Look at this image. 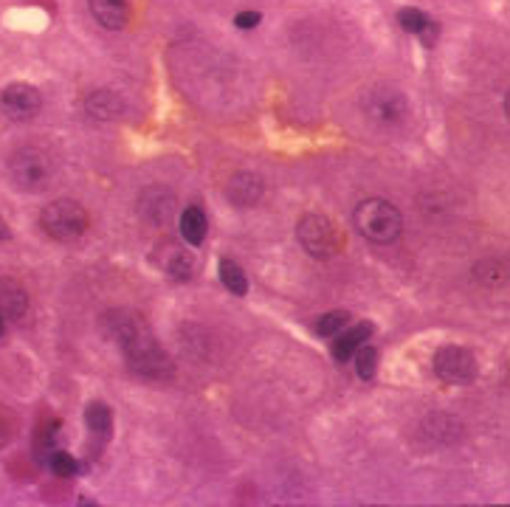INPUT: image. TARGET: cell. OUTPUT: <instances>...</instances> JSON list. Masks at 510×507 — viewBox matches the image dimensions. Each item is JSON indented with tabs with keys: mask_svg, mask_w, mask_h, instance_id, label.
Wrapping results in <instances>:
<instances>
[{
	"mask_svg": "<svg viewBox=\"0 0 510 507\" xmlns=\"http://www.w3.org/2000/svg\"><path fill=\"white\" fill-rule=\"evenodd\" d=\"M107 330L116 338V344L121 347L124 361L133 372L152 377V380L173 377V372H175L173 361H169V355L158 344V338L147 330V324L141 319H136L133 313H110Z\"/></svg>",
	"mask_w": 510,
	"mask_h": 507,
	"instance_id": "obj_1",
	"label": "cell"
},
{
	"mask_svg": "<svg viewBox=\"0 0 510 507\" xmlns=\"http://www.w3.org/2000/svg\"><path fill=\"white\" fill-rule=\"evenodd\" d=\"M353 223L369 242H392L401 237V229H403L401 211L380 197H369L358 203V208L353 211Z\"/></svg>",
	"mask_w": 510,
	"mask_h": 507,
	"instance_id": "obj_2",
	"label": "cell"
},
{
	"mask_svg": "<svg viewBox=\"0 0 510 507\" xmlns=\"http://www.w3.org/2000/svg\"><path fill=\"white\" fill-rule=\"evenodd\" d=\"M51 175H54V161L46 150H39V147H23L9 161V178L23 192L46 189Z\"/></svg>",
	"mask_w": 510,
	"mask_h": 507,
	"instance_id": "obj_3",
	"label": "cell"
},
{
	"mask_svg": "<svg viewBox=\"0 0 510 507\" xmlns=\"http://www.w3.org/2000/svg\"><path fill=\"white\" fill-rule=\"evenodd\" d=\"M364 113L378 127H398L409 116V99L392 84H375L364 94Z\"/></svg>",
	"mask_w": 510,
	"mask_h": 507,
	"instance_id": "obj_4",
	"label": "cell"
},
{
	"mask_svg": "<svg viewBox=\"0 0 510 507\" xmlns=\"http://www.w3.org/2000/svg\"><path fill=\"white\" fill-rule=\"evenodd\" d=\"M39 223L49 237L68 242V240H76L85 234V229H88V215H85V208L76 200H54L42 208Z\"/></svg>",
	"mask_w": 510,
	"mask_h": 507,
	"instance_id": "obj_5",
	"label": "cell"
},
{
	"mask_svg": "<svg viewBox=\"0 0 510 507\" xmlns=\"http://www.w3.org/2000/svg\"><path fill=\"white\" fill-rule=\"evenodd\" d=\"M434 372L440 380H446V384L465 386L477 377V355L465 347H457V344L440 347L434 355Z\"/></svg>",
	"mask_w": 510,
	"mask_h": 507,
	"instance_id": "obj_6",
	"label": "cell"
},
{
	"mask_svg": "<svg viewBox=\"0 0 510 507\" xmlns=\"http://www.w3.org/2000/svg\"><path fill=\"white\" fill-rule=\"evenodd\" d=\"M299 242L302 248L310 254V257H319V260H330L333 254L338 251V234L333 229V223L322 215H305L299 220Z\"/></svg>",
	"mask_w": 510,
	"mask_h": 507,
	"instance_id": "obj_7",
	"label": "cell"
},
{
	"mask_svg": "<svg viewBox=\"0 0 510 507\" xmlns=\"http://www.w3.org/2000/svg\"><path fill=\"white\" fill-rule=\"evenodd\" d=\"M0 105H3V110L17 118V121H26V118H34L39 113V91L34 88V84H26V82H15L9 84V88L3 91V96H0Z\"/></svg>",
	"mask_w": 510,
	"mask_h": 507,
	"instance_id": "obj_8",
	"label": "cell"
},
{
	"mask_svg": "<svg viewBox=\"0 0 510 507\" xmlns=\"http://www.w3.org/2000/svg\"><path fill=\"white\" fill-rule=\"evenodd\" d=\"M155 263L161 265V271H164L166 276H173V279H178V282H186V279H192V274H195V260H192V254H189L186 248H178V245H161Z\"/></svg>",
	"mask_w": 510,
	"mask_h": 507,
	"instance_id": "obj_9",
	"label": "cell"
},
{
	"mask_svg": "<svg viewBox=\"0 0 510 507\" xmlns=\"http://www.w3.org/2000/svg\"><path fill=\"white\" fill-rule=\"evenodd\" d=\"M28 310V293L17 279H0V316L3 319H23Z\"/></svg>",
	"mask_w": 510,
	"mask_h": 507,
	"instance_id": "obj_10",
	"label": "cell"
},
{
	"mask_svg": "<svg viewBox=\"0 0 510 507\" xmlns=\"http://www.w3.org/2000/svg\"><path fill=\"white\" fill-rule=\"evenodd\" d=\"M369 335H372V324H369V321H361V324H355L353 330H344V332H335V335H333V355H335L338 361H350L353 353H355L361 344H367Z\"/></svg>",
	"mask_w": 510,
	"mask_h": 507,
	"instance_id": "obj_11",
	"label": "cell"
},
{
	"mask_svg": "<svg viewBox=\"0 0 510 507\" xmlns=\"http://www.w3.org/2000/svg\"><path fill=\"white\" fill-rule=\"evenodd\" d=\"M88 3H91V12H94V17H96L99 26H105L110 31L124 28L127 15H130V9H127V0H88Z\"/></svg>",
	"mask_w": 510,
	"mask_h": 507,
	"instance_id": "obj_12",
	"label": "cell"
},
{
	"mask_svg": "<svg viewBox=\"0 0 510 507\" xmlns=\"http://www.w3.org/2000/svg\"><path fill=\"white\" fill-rule=\"evenodd\" d=\"M263 197V181L251 172H243V175H234L231 184H229V200L237 203V206H254Z\"/></svg>",
	"mask_w": 510,
	"mask_h": 507,
	"instance_id": "obj_13",
	"label": "cell"
},
{
	"mask_svg": "<svg viewBox=\"0 0 510 507\" xmlns=\"http://www.w3.org/2000/svg\"><path fill=\"white\" fill-rule=\"evenodd\" d=\"M173 195H166L164 189H150L144 197H141V215L152 223H166L173 217Z\"/></svg>",
	"mask_w": 510,
	"mask_h": 507,
	"instance_id": "obj_14",
	"label": "cell"
},
{
	"mask_svg": "<svg viewBox=\"0 0 510 507\" xmlns=\"http://www.w3.org/2000/svg\"><path fill=\"white\" fill-rule=\"evenodd\" d=\"M181 234L189 245H200L209 234V217L200 206H189L181 215Z\"/></svg>",
	"mask_w": 510,
	"mask_h": 507,
	"instance_id": "obj_15",
	"label": "cell"
},
{
	"mask_svg": "<svg viewBox=\"0 0 510 507\" xmlns=\"http://www.w3.org/2000/svg\"><path fill=\"white\" fill-rule=\"evenodd\" d=\"M85 426L91 429L96 440H107L113 432V411L105 403H91L85 409Z\"/></svg>",
	"mask_w": 510,
	"mask_h": 507,
	"instance_id": "obj_16",
	"label": "cell"
},
{
	"mask_svg": "<svg viewBox=\"0 0 510 507\" xmlns=\"http://www.w3.org/2000/svg\"><path fill=\"white\" fill-rule=\"evenodd\" d=\"M85 107H88L91 116H96V118H113V116L121 113V102L110 91H94L88 99H85Z\"/></svg>",
	"mask_w": 510,
	"mask_h": 507,
	"instance_id": "obj_17",
	"label": "cell"
},
{
	"mask_svg": "<svg viewBox=\"0 0 510 507\" xmlns=\"http://www.w3.org/2000/svg\"><path fill=\"white\" fill-rule=\"evenodd\" d=\"M218 271H220V279H223V285L234 293V296H245L248 293V276H245V271L234 263V260H229V257H223L220 263H218Z\"/></svg>",
	"mask_w": 510,
	"mask_h": 507,
	"instance_id": "obj_18",
	"label": "cell"
},
{
	"mask_svg": "<svg viewBox=\"0 0 510 507\" xmlns=\"http://www.w3.org/2000/svg\"><path fill=\"white\" fill-rule=\"evenodd\" d=\"M353 358H355V369H358V375H361L364 380H372V377H375V372H378V350H375V347L361 344V347L353 353Z\"/></svg>",
	"mask_w": 510,
	"mask_h": 507,
	"instance_id": "obj_19",
	"label": "cell"
},
{
	"mask_svg": "<svg viewBox=\"0 0 510 507\" xmlns=\"http://www.w3.org/2000/svg\"><path fill=\"white\" fill-rule=\"evenodd\" d=\"M49 465H51V471L57 477H76V471H79V462L68 451H62V448H54L49 454Z\"/></svg>",
	"mask_w": 510,
	"mask_h": 507,
	"instance_id": "obj_20",
	"label": "cell"
},
{
	"mask_svg": "<svg viewBox=\"0 0 510 507\" xmlns=\"http://www.w3.org/2000/svg\"><path fill=\"white\" fill-rule=\"evenodd\" d=\"M347 321H350V313H347V310H333V313H324V316L319 319L316 330H319V335L333 338L335 332H342V330H344V324H347Z\"/></svg>",
	"mask_w": 510,
	"mask_h": 507,
	"instance_id": "obj_21",
	"label": "cell"
},
{
	"mask_svg": "<svg viewBox=\"0 0 510 507\" xmlns=\"http://www.w3.org/2000/svg\"><path fill=\"white\" fill-rule=\"evenodd\" d=\"M398 23H401L406 31H412V34H420V31L426 28L432 20H429L426 15H423L420 9H401V12H398Z\"/></svg>",
	"mask_w": 510,
	"mask_h": 507,
	"instance_id": "obj_22",
	"label": "cell"
},
{
	"mask_svg": "<svg viewBox=\"0 0 510 507\" xmlns=\"http://www.w3.org/2000/svg\"><path fill=\"white\" fill-rule=\"evenodd\" d=\"M12 434H15V417L6 409H0V448L12 440Z\"/></svg>",
	"mask_w": 510,
	"mask_h": 507,
	"instance_id": "obj_23",
	"label": "cell"
},
{
	"mask_svg": "<svg viewBox=\"0 0 510 507\" xmlns=\"http://www.w3.org/2000/svg\"><path fill=\"white\" fill-rule=\"evenodd\" d=\"M234 23H237V28H254V26L260 23V15L257 12H240L234 17Z\"/></svg>",
	"mask_w": 510,
	"mask_h": 507,
	"instance_id": "obj_24",
	"label": "cell"
},
{
	"mask_svg": "<svg viewBox=\"0 0 510 507\" xmlns=\"http://www.w3.org/2000/svg\"><path fill=\"white\" fill-rule=\"evenodd\" d=\"M6 237H9V229H6L3 220H0V240H6Z\"/></svg>",
	"mask_w": 510,
	"mask_h": 507,
	"instance_id": "obj_25",
	"label": "cell"
},
{
	"mask_svg": "<svg viewBox=\"0 0 510 507\" xmlns=\"http://www.w3.org/2000/svg\"><path fill=\"white\" fill-rule=\"evenodd\" d=\"M3 330H6V324H3V316H0V335H3Z\"/></svg>",
	"mask_w": 510,
	"mask_h": 507,
	"instance_id": "obj_26",
	"label": "cell"
}]
</instances>
